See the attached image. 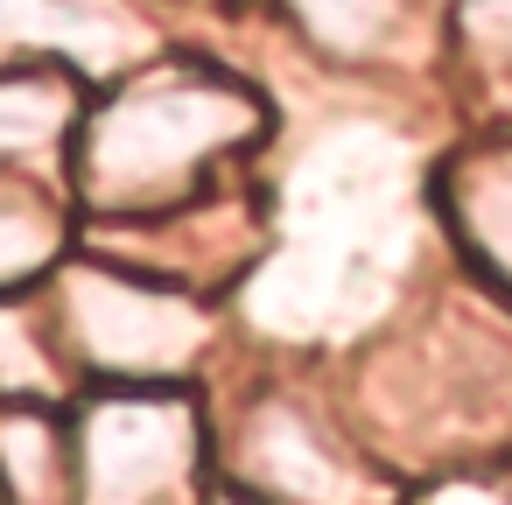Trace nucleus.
Wrapping results in <instances>:
<instances>
[{
    "instance_id": "nucleus-1",
    "label": "nucleus",
    "mask_w": 512,
    "mask_h": 505,
    "mask_svg": "<svg viewBox=\"0 0 512 505\" xmlns=\"http://www.w3.org/2000/svg\"><path fill=\"white\" fill-rule=\"evenodd\" d=\"M253 127V106L211 78H155L127 92L92 127V190L113 204L169 197L197 176V162L225 155Z\"/></svg>"
},
{
    "instance_id": "nucleus-2",
    "label": "nucleus",
    "mask_w": 512,
    "mask_h": 505,
    "mask_svg": "<svg viewBox=\"0 0 512 505\" xmlns=\"http://www.w3.org/2000/svg\"><path fill=\"white\" fill-rule=\"evenodd\" d=\"M71 344L113 372H183L204 344V316L176 288H134L113 274H71L64 288Z\"/></svg>"
},
{
    "instance_id": "nucleus-3",
    "label": "nucleus",
    "mask_w": 512,
    "mask_h": 505,
    "mask_svg": "<svg viewBox=\"0 0 512 505\" xmlns=\"http://www.w3.org/2000/svg\"><path fill=\"white\" fill-rule=\"evenodd\" d=\"M190 463V421L169 400H106L85 435V505H162Z\"/></svg>"
},
{
    "instance_id": "nucleus-4",
    "label": "nucleus",
    "mask_w": 512,
    "mask_h": 505,
    "mask_svg": "<svg viewBox=\"0 0 512 505\" xmlns=\"http://www.w3.org/2000/svg\"><path fill=\"white\" fill-rule=\"evenodd\" d=\"M253 470L267 484V498H288V505H337L351 491L344 463L323 449V435L302 421V414H260L253 428Z\"/></svg>"
},
{
    "instance_id": "nucleus-5",
    "label": "nucleus",
    "mask_w": 512,
    "mask_h": 505,
    "mask_svg": "<svg viewBox=\"0 0 512 505\" xmlns=\"http://www.w3.org/2000/svg\"><path fill=\"white\" fill-rule=\"evenodd\" d=\"M50 253H57V218L15 183H0V288H22Z\"/></svg>"
},
{
    "instance_id": "nucleus-6",
    "label": "nucleus",
    "mask_w": 512,
    "mask_h": 505,
    "mask_svg": "<svg viewBox=\"0 0 512 505\" xmlns=\"http://www.w3.org/2000/svg\"><path fill=\"white\" fill-rule=\"evenodd\" d=\"M64 127V85L57 78H0V162L50 141Z\"/></svg>"
},
{
    "instance_id": "nucleus-7",
    "label": "nucleus",
    "mask_w": 512,
    "mask_h": 505,
    "mask_svg": "<svg viewBox=\"0 0 512 505\" xmlns=\"http://www.w3.org/2000/svg\"><path fill=\"white\" fill-rule=\"evenodd\" d=\"M463 211H470V232L484 239L491 267H505V274H512V155H498V162H491V176H477V183H470Z\"/></svg>"
},
{
    "instance_id": "nucleus-8",
    "label": "nucleus",
    "mask_w": 512,
    "mask_h": 505,
    "mask_svg": "<svg viewBox=\"0 0 512 505\" xmlns=\"http://www.w3.org/2000/svg\"><path fill=\"white\" fill-rule=\"evenodd\" d=\"M50 379V358L22 337V323L0 309V400H22V393H43Z\"/></svg>"
},
{
    "instance_id": "nucleus-9",
    "label": "nucleus",
    "mask_w": 512,
    "mask_h": 505,
    "mask_svg": "<svg viewBox=\"0 0 512 505\" xmlns=\"http://www.w3.org/2000/svg\"><path fill=\"white\" fill-rule=\"evenodd\" d=\"M477 8H491L498 22H512V0H477Z\"/></svg>"
}]
</instances>
